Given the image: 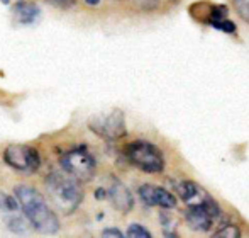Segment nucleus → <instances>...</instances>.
<instances>
[{
  "label": "nucleus",
  "instance_id": "19",
  "mask_svg": "<svg viewBox=\"0 0 249 238\" xmlns=\"http://www.w3.org/2000/svg\"><path fill=\"white\" fill-rule=\"evenodd\" d=\"M102 237H117V238H122L124 237V233L121 232V230L117 228H107L102 232Z\"/></svg>",
  "mask_w": 249,
  "mask_h": 238
},
{
  "label": "nucleus",
  "instance_id": "8",
  "mask_svg": "<svg viewBox=\"0 0 249 238\" xmlns=\"http://www.w3.org/2000/svg\"><path fill=\"white\" fill-rule=\"evenodd\" d=\"M139 198L146 206H158V208L173 209L177 206V198L163 187L144 184L139 187Z\"/></svg>",
  "mask_w": 249,
  "mask_h": 238
},
{
  "label": "nucleus",
  "instance_id": "16",
  "mask_svg": "<svg viewBox=\"0 0 249 238\" xmlns=\"http://www.w3.org/2000/svg\"><path fill=\"white\" fill-rule=\"evenodd\" d=\"M234 7L241 19L249 24V0H234Z\"/></svg>",
  "mask_w": 249,
  "mask_h": 238
},
{
  "label": "nucleus",
  "instance_id": "7",
  "mask_svg": "<svg viewBox=\"0 0 249 238\" xmlns=\"http://www.w3.org/2000/svg\"><path fill=\"white\" fill-rule=\"evenodd\" d=\"M175 191H177V194L180 196V199L187 206H203L209 211H212L213 216H219L220 208L215 202V199H212V196L202 185H198L197 182H192V180L178 182Z\"/></svg>",
  "mask_w": 249,
  "mask_h": 238
},
{
  "label": "nucleus",
  "instance_id": "6",
  "mask_svg": "<svg viewBox=\"0 0 249 238\" xmlns=\"http://www.w3.org/2000/svg\"><path fill=\"white\" fill-rule=\"evenodd\" d=\"M3 160L9 167L24 174H33L41 167V157L34 146L10 145L3 152Z\"/></svg>",
  "mask_w": 249,
  "mask_h": 238
},
{
  "label": "nucleus",
  "instance_id": "21",
  "mask_svg": "<svg viewBox=\"0 0 249 238\" xmlns=\"http://www.w3.org/2000/svg\"><path fill=\"white\" fill-rule=\"evenodd\" d=\"M85 3H89V5H99L100 0H85Z\"/></svg>",
  "mask_w": 249,
  "mask_h": 238
},
{
  "label": "nucleus",
  "instance_id": "13",
  "mask_svg": "<svg viewBox=\"0 0 249 238\" xmlns=\"http://www.w3.org/2000/svg\"><path fill=\"white\" fill-rule=\"evenodd\" d=\"M215 238H239L241 237V230L236 225H226L222 228H219L213 233Z\"/></svg>",
  "mask_w": 249,
  "mask_h": 238
},
{
  "label": "nucleus",
  "instance_id": "1",
  "mask_svg": "<svg viewBox=\"0 0 249 238\" xmlns=\"http://www.w3.org/2000/svg\"><path fill=\"white\" fill-rule=\"evenodd\" d=\"M16 199L19 201V208L22 209L26 219L31 223L37 233L43 235H54L59 230V221L53 209L46 204L44 198L29 185H17L14 189Z\"/></svg>",
  "mask_w": 249,
  "mask_h": 238
},
{
  "label": "nucleus",
  "instance_id": "10",
  "mask_svg": "<svg viewBox=\"0 0 249 238\" xmlns=\"http://www.w3.org/2000/svg\"><path fill=\"white\" fill-rule=\"evenodd\" d=\"M215 216L212 215V211H209L203 206H188L187 213H185V219H187L188 226L195 232H209L212 221Z\"/></svg>",
  "mask_w": 249,
  "mask_h": 238
},
{
  "label": "nucleus",
  "instance_id": "3",
  "mask_svg": "<svg viewBox=\"0 0 249 238\" xmlns=\"http://www.w3.org/2000/svg\"><path fill=\"white\" fill-rule=\"evenodd\" d=\"M125 157L134 167L148 174H160L164 169V157L156 145L149 141H132L125 146Z\"/></svg>",
  "mask_w": 249,
  "mask_h": 238
},
{
  "label": "nucleus",
  "instance_id": "14",
  "mask_svg": "<svg viewBox=\"0 0 249 238\" xmlns=\"http://www.w3.org/2000/svg\"><path fill=\"white\" fill-rule=\"evenodd\" d=\"M127 237H131V238H151V233L148 232V228H144L142 225L134 223V225H131L127 228Z\"/></svg>",
  "mask_w": 249,
  "mask_h": 238
},
{
  "label": "nucleus",
  "instance_id": "20",
  "mask_svg": "<svg viewBox=\"0 0 249 238\" xmlns=\"http://www.w3.org/2000/svg\"><path fill=\"white\" fill-rule=\"evenodd\" d=\"M95 198H97V199L107 198V191H105V189H97V191H95Z\"/></svg>",
  "mask_w": 249,
  "mask_h": 238
},
{
  "label": "nucleus",
  "instance_id": "12",
  "mask_svg": "<svg viewBox=\"0 0 249 238\" xmlns=\"http://www.w3.org/2000/svg\"><path fill=\"white\" fill-rule=\"evenodd\" d=\"M0 209L5 213H14L19 209V201L14 199L12 196H7L3 192H0Z\"/></svg>",
  "mask_w": 249,
  "mask_h": 238
},
{
  "label": "nucleus",
  "instance_id": "11",
  "mask_svg": "<svg viewBox=\"0 0 249 238\" xmlns=\"http://www.w3.org/2000/svg\"><path fill=\"white\" fill-rule=\"evenodd\" d=\"M14 17L19 24H33L39 17V7L33 2H19L14 7Z\"/></svg>",
  "mask_w": 249,
  "mask_h": 238
},
{
  "label": "nucleus",
  "instance_id": "15",
  "mask_svg": "<svg viewBox=\"0 0 249 238\" xmlns=\"http://www.w3.org/2000/svg\"><path fill=\"white\" fill-rule=\"evenodd\" d=\"M212 27H215V29L222 31V33H236V24L232 22V20H229L226 17V19H220V20H215V22L210 24Z\"/></svg>",
  "mask_w": 249,
  "mask_h": 238
},
{
  "label": "nucleus",
  "instance_id": "18",
  "mask_svg": "<svg viewBox=\"0 0 249 238\" xmlns=\"http://www.w3.org/2000/svg\"><path fill=\"white\" fill-rule=\"evenodd\" d=\"M48 3L58 7V9H70L76 3V0H48Z\"/></svg>",
  "mask_w": 249,
  "mask_h": 238
},
{
  "label": "nucleus",
  "instance_id": "5",
  "mask_svg": "<svg viewBox=\"0 0 249 238\" xmlns=\"http://www.w3.org/2000/svg\"><path fill=\"white\" fill-rule=\"evenodd\" d=\"M89 128L97 136L104 139H119L125 136V118L121 109H114L110 113L97 114L90 118Z\"/></svg>",
  "mask_w": 249,
  "mask_h": 238
},
{
  "label": "nucleus",
  "instance_id": "4",
  "mask_svg": "<svg viewBox=\"0 0 249 238\" xmlns=\"http://www.w3.org/2000/svg\"><path fill=\"white\" fill-rule=\"evenodd\" d=\"M63 170L68 176L76 178L78 182H89L95 176L97 163L93 160L92 153L85 148V146H78V148H71L61 157L59 160Z\"/></svg>",
  "mask_w": 249,
  "mask_h": 238
},
{
  "label": "nucleus",
  "instance_id": "9",
  "mask_svg": "<svg viewBox=\"0 0 249 238\" xmlns=\"http://www.w3.org/2000/svg\"><path fill=\"white\" fill-rule=\"evenodd\" d=\"M107 196H108V199H110L112 206H114L117 211L124 213V215L134 208V199H132L131 191H129L122 182H119V180L112 182L107 191Z\"/></svg>",
  "mask_w": 249,
  "mask_h": 238
},
{
  "label": "nucleus",
  "instance_id": "2",
  "mask_svg": "<svg viewBox=\"0 0 249 238\" xmlns=\"http://www.w3.org/2000/svg\"><path fill=\"white\" fill-rule=\"evenodd\" d=\"M46 189L63 215H71L83 201V191L78 180L68 174H50L46 177Z\"/></svg>",
  "mask_w": 249,
  "mask_h": 238
},
{
  "label": "nucleus",
  "instance_id": "17",
  "mask_svg": "<svg viewBox=\"0 0 249 238\" xmlns=\"http://www.w3.org/2000/svg\"><path fill=\"white\" fill-rule=\"evenodd\" d=\"M134 2L142 10H154L160 5V0H134Z\"/></svg>",
  "mask_w": 249,
  "mask_h": 238
}]
</instances>
